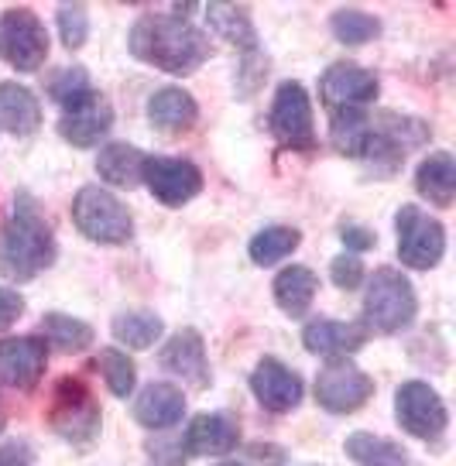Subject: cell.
Returning <instances> with one entry per match:
<instances>
[{"label": "cell", "mask_w": 456, "mask_h": 466, "mask_svg": "<svg viewBox=\"0 0 456 466\" xmlns=\"http://www.w3.org/2000/svg\"><path fill=\"white\" fill-rule=\"evenodd\" d=\"M186 15H189V7L141 15L134 21L131 38H127L131 56L168 76L196 73L209 58V38Z\"/></svg>", "instance_id": "cell-1"}, {"label": "cell", "mask_w": 456, "mask_h": 466, "mask_svg": "<svg viewBox=\"0 0 456 466\" xmlns=\"http://www.w3.org/2000/svg\"><path fill=\"white\" fill-rule=\"evenodd\" d=\"M56 233L35 196L17 192L11 213L0 227V275L7 281H35L56 264Z\"/></svg>", "instance_id": "cell-2"}, {"label": "cell", "mask_w": 456, "mask_h": 466, "mask_svg": "<svg viewBox=\"0 0 456 466\" xmlns=\"http://www.w3.org/2000/svg\"><path fill=\"white\" fill-rule=\"evenodd\" d=\"M415 312H419V299H415L412 281L395 268H378L364 295V322L374 333L395 336L412 326Z\"/></svg>", "instance_id": "cell-3"}, {"label": "cell", "mask_w": 456, "mask_h": 466, "mask_svg": "<svg viewBox=\"0 0 456 466\" xmlns=\"http://www.w3.org/2000/svg\"><path fill=\"white\" fill-rule=\"evenodd\" d=\"M73 223L86 240L106 244V248L127 244L134 237L131 209L120 203L114 192H106L104 186H83V189L76 192Z\"/></svg>", "instance_id": "cell-4"}, {"label": "cell", "mask_w": 456, "mask_h": 466, "mask_svg": "<svg viewBox=\"0 0 456 466\" xmlns=\"http://www.w3.org/2000/svg\"><path fill=\"white\" fill-rule=\"evenodd\" d=\"M52 429L59 432L66 442L73 446H89L93 439L100 436V425H104V415H100V405L96 398L89 394V388L76 378H62L56 384V394H52Z\"/></svg>", "instance_id": "cell-5"}, {"label": "cell", "mask_w": 456, "mask_h": 466, "mask_svg": "<svg viewBox=\"0 0 456 466\" xmlns=\"http://www.w3.org/2000/svg\"><path fill=\"white\" fill-rule=\"evenodd\" d=\"M398 261L412 271H429L446 254V230L436 217H429L419 206H401L395 217Z\"/></svg>", "instance_id": "cell-6"}, {"label": "cell", "mask_w": 456, "mask_h": 466, "mask_svg": "<svg viewBox=\"0 0 456 466\" xmlns=\"http://www.w3.org/2000/svg\"><path fill=\"white\" fill-rule=\"evenodd\" d=\"M48 56V31L28 7H11L0 15V58L17 73L42 69Z\"/></svg>", "instance_id": "cell-7"}, {"label": "cell", "mask_w": 456, "mask_h": 466, "mask_svg": "<svg viewBox=\"0 0 456 466\" xmlns=\"http://www.w3.org/2000/svg\"><path fill=\"white\" fill-rule=\"evenodd\" d=\"M395 419L415 439H440L450 425V411L440 391L426 380H405L395 391Z\"/></svg>", "instance_id": "cell-8"}, {"label": "cell", "mask_w": 456, "mask_h": 466, "mask_svg": "<svg viewBox=\"0 0 456 466\" xmlns=\"http://www.w3.org/2000/svg\"><path fill=\"white\" fill-rule=\"evenodd\" d=\"M374 398V380L350 360H333L316 374V401L329 415H350Z\"/></svg>", "instance_id": "cell-9"}, {"label": "cell", "mask_w": 456, "mask_h": 466, "mask_svg": "<svg viewBox=\"0 0 456 466\" xmlns=\"http://www.w3.org/2000/svg\"><path fill=\"white\" fill-rule=\"evenodd\" d=\"M268 127L289 147H312L316 141V124H312V100L302 83H281L275 100H271V114H268Z\"/></svg>", "instance_id": "cell-10"}, {"label": "cell", "mask_w": 456, "mask_h": 466, "mask_svg": "<svg viewBox=\"0 0 456 466\" xmlns=\"http://www.w3.org/2000/svg\"><path fill=\"white\" fill-rule=\"evenodd\" d=\"M141 182L162 206H186L203 192V172L189 158H145Z\"/></svg>", "instance_id": "cell-11"}, {"label": "cell", "mask_w": 456, "mask_h": 466, "mask_svg": "<svg viewBox=\"0 0 456 466\" xmlns=\"http://www.w3.org/2000/svg\"><path fill=\"white\" fill-rule=\"evenodd\" d=\"M378 76L357 62H333L319 79V96L326 110H360L378 100Z\"/></svg>", "instance_id": "cell-12"}, {"label": "cell", "mask_w": 456, "mask_h": 466, "mask_svg": "<svg viewBox=\"0 0 456 466\" xmlns=\"http://www.w3.org/2000/svg\"><path fill=\"white\" fill-rule=\"evenodd\" d=\"M48 367V347L42 336H7L0 339V384L31 391Z\"/></svg>", "instance_id": "cell-13"}, {"label": "cell", "mask_w": 456, "mask_h": 466, "mask_svg": "<svg viewBox=\"0 0 456 466\" xmlns=\"http://www.w3.org/2000/svg\"><path fill=\"white\" fill-rule=\"evenodd\" d=\"M250 394L258 398V405L265 408V411L285 415V411H292L302 401L306 384L299 378V370L285 367L275 357H265L261 364L250 370Z\"/></svg>", "instance_id": "cell-14"}, {"label": "cell", "mask_w": 456, "mask_h": 466, "mask_svg": "<svg viewBox=\"0 0 456 466\" xmlns=\"http://www.w3.org/2000/svg\"><path fill=\"white\" fill-rule=\"evenodd\" d=\"M158 364H162L168 374H176L182 384H192V388H199V391L209 388V380H213L203 336L196 333V329H178V333L162 347Z\"/></svg>", "instance_id": "cell-15"}, {"label": "cell", "mask_w": 456, "mask_h": 466, "mask_svg": "<svg viewBox=\"0 0 456 466\" xmlns=\"http://www.w3.org/2000/svg\"><path fill=\"white\" fill-rule=\"evenodd\" d=\"M237 442H240V425L220 411L196 415L182 436L186 456H227L230 450H237Z\"/></svg>", "instance_id": "cell-16"}, {"label": "cell", "mask_w": 456, "mask_h": 466, "mask_svg": "<svg viewBox=\"0 0 456 466\" xmlns=\"http://www.w3.org/2000/svg\"><path fill=\"white\" fill-rule=\"evenodd\" d=\"M368 343V329H360L357 322H339V319H312L302 329V347L326 357V360H339L350 357Z\"/></svg>", "instance_id": "cell-17"}, {"label": "cell", "mask_w": 456, "mask_h": 466, "mask_svg": "<svg viewBox=\"0 0 456 466\" xmlns=\"http://www.w3.org/2000/svg\"><path fill=\"white\" fill-rule=\"evenodd\" d=\"M182 415H186V394L176 384L155 380L134 398V422L151 429V432L172 429V425L182 422Z\"/></svg>", "instance_id": "cell-18"}, {"label": "cell", "mask_w": 456, "mask_h": 466, "mask_svg": "<svg viewBox=\"0 0 456 466\" xmlns=\"http://www.w3.org/2000/svg\"><path fill=\"white\" fill-rule=\"evenodd\" d=\"M110 124H114V110L96 93L89 103L76 106V110H66L59 116V137L73 147H93L110 134Z\"/></svg>", "instance_id": "cell-19"}, {"label": "cell", "mask_w": 456, "mask_h": 466, "mask_svg": "<svg viewBox=\"0 0 456 466\" xmlns=\"http://www.w3.org/2000/svg\"><path fill=\"white\" fill-rule=\"evenodd\" d=\"M147 120L162 134H186L199 120V103L182 86H165L147 100Z\"/></svg>", "instance_id": "cell-20"}, {"label": "cell", "mask_w": 456, "mask_h": 466, "mask_svg": "<svg viewBox=\"0 0 456 466\" xmlns=\"http://www.w3.org/2000/svg\"><path fill=\"white\" fill-rule=\"evenodd\" d=\"M42 127V103L21 83H0V131L31 137Z\"/></svg>", "instance_id": "cell-21"}, {"label": "cell", "mask_w": 456, "mask_h": 466, "mask_svg": "<svg viewBox=\"0 0 456 466\" xmlns=\"http://www.w3.org/2000/svg\"><path fill=\"white\" fill-rule=\"evenodd\" d=\"M415 189L426 196L432 206L450 209L456 199V158L450 151H432L419 172H415Z\"/></svg>", "instance_id": "cell-22"}, {"label": "cell", "mask_w": 456, "mask_h": 466, "mask_svg": "<svg viewBox=\"0 0 456 466\" xmlns=\"http://www.w3.org/2000/svg\"><path fill=\"white\" fill-rule=\"evenodd\" d=\"M316 291H319V278L312 275V268H306V264L281 268L279 278H275V302H279L281 312L292 316V319L309 312Z\"/></svg>", "instance_id": "cell-23"}, {"label": "cell", "mask_w": 456, "mask_h": 466, "mask_svg": "<svg viewBox=\"0 0 456 466\" xmlns=\"http://www.w3.org/2000/svg\"><path fill=\"white\" fill-rule=\"evenodd\" d=\"M370 137H374V124L364 110H329V141L339 155L364 161Z\"/></svg>", "instance_id": "cell-24"}, {"label": "cell", "mask_w": 456, "mask_h": 466, "mask_svg": "<svg viewBox=\"0 0 456 466\" xmlns=\"http://www.w3.org/2000/svg\"><path fill=\"white\" fill-rule=\"evenodd\" d=\"M343 452L357 466H412V456L398 442L374 436V432H350L347 442H343Z\"/></svg>", "instance_id": "cell-25"}, {"label": "cell", "mask_w": 456, "mask_h": 466, "mask_svg": "<svg viewBox=\"0 0 456 466\" xmlns=\"http://www.w3.org/2000/svg\"><path fill=\"white\" fill-rule=\"evenodd\" d=\"M145 151L134 145H106L96 158V175L110 182V186H137L141 182V172H145Z\"/></svg>", "instance_id": "cell-26"}, {"label": "cell", "mask_w": 456, "mask_h": 466, "mask_svg": "<svg viewBox=\"0 0 456 466\" xmlns=\"http://www.w3.org/2000/svg\"><path fill=\"white\" fill-rule=\"evenodd\" d=\"M209 28L220 35L223 42H230L240 52H258V31L250 25V15L237 4H209L207 7Z\"/></svg>", "instance_id": "cell-27"}, {"label": "cell", "mask_w": 456, "mask_h": 466, "mask_svg": "<svg viewBox=\"0 0 456 466\" xmlns=\"http://www.w3.org/2000/svg\"><path fill=\"white\" fill-rule=\"evenodd\" d=\"M42 339H48L56 350L62 353H79V350H89L93 347V326L83 319H76V316H66V312H48L42 316Z\"/></svg>", "instance_id": "cell-28"}, {"label": "cell", "mask_w": 456, "mask_h": 466, "mask_svg": "<svg viewBox=\"0 0 456 466\" xmlns=\"http://www.w3.org/2000/svg\"><path fill=\"white\" fill-rule=\"evenodd\" d=\"M299 244H302V233L295 227H265L261 233L250 237L248 254L258 268H271V264L292 258Z\"/></svg>", "instance_id": "cell-29"}, {"label": "cell", "mask_w": 456, "mask_h": 466, "mask_svg": "<svg viewBox=\"0 0 456 466\" xmlns=\"http://www.w3.org/2000/svg\"><path fill=\"white\" fill-rule=\"evenodd\" d=\"M162 316L155 312H145V309H134V312H120L110 322V333L120 347L127 350H147L158 336H162Z\"/></svg>", "instance_id": "cell-30"}, {"label": "cell", "mask_w": 456, "mask_h": 466, "mask_svg": "<svg viewBox=\"0 0 456 466\" xmlns=\"http://www.w3.org/2000/svg\"><path fill=\"white\" fill-rule=\"evenodd\" d=\"M329 31L339 45H368L381 35V21L357 7H339L329 15Z\"/></svg>", "instance_id": "cell-31"}, {"label": "cell", "mask_w": 456, "mask_h": 466, "mask_svg": "<svg viewBox=\"0 0 456 466\" xmlns=\"http://www.w3.org/2000/svg\"><path fill=\"white\" fill-rule=\"evenodd\" d=\"M48 96L59 103L62 110H76V106H83L96 96V89L89 83V73L83 66H66L59 73L52 76V83H48Z\"/></svg>", "instance_id": "cell-32"}, {"label": "cell", "mask_w": 456, "mask_h": 466, "mask_svg": "<svg viewBox=\"0 0 456 466\" xmlns=\"http://www.w3.org/2000/svg\"><path fill=\"white\" fill-rule=\"evenodd\" d=\"M96 364H100V370H104V380L114 398H127V394L134 391V384H137V367H134V360L124 353V350L104 347Z\"/></svg>", "instance_id": "cell-33"}, {"label": "cell", "mask_w": 456, "mask_h": 466, "mask_svg": "<svg viewBox=\"0 0 456 466\" xmlns=\"http://www.w3.org/2000/svg\"><path fill=\"white\" fill-rule=\"evenodd\" d=\"M56 25H59V38L62 45L76 52V48H83L89 38V15L83 4H62L59 11H56Z\"/></svg>", "instance_id": "cell-34"}, {"label": "cell", "mask_w": 456, "mask_h": 466, "mask_svg": "<svg viewBox=\"0 0 456 466\" xmlns=\"http://www.w3.org/2000/svg\"><path fill=\"white\" fill-rule=\"evenodd\" d=\"M364 261H360V254H350V250H343L337 254L333 261H329V278H333V285L343 291H353L360 281H364Z\"/></svg>", "instance_id": "cell-35"}, {"label": "cell", "mask_w": 456, "mask_h": 466, "mask_svg": "<svg viewBox=\"0 0 456 466\" xmlns=\"http://www.w3.org/2000/svg\"><path fill=\"white\" fill-rule=\"evenodd\" d=\"M147 452H151L155 466H182L186 463V446H182V439H158Z\"/></svg>", "instance_id": "cell-36"}, {"label": "cell", "mask_w": 456, "mask_h": 466, "mask_svg": "<svg viewBox=\"0 0 456 466\" xmlns=\"http://www.w3.org/2000/svg\"><path fill=\"white\" fill-rule=\"evenodd\" d=\"M339 240H343V248H350V254L370 250L374 244H378L374 230H368V227H357V223H343V227H339Z\"/></svg>", "instance_id": "cell-37"}, {"label": "cell", "mask_w": 456, "mask_h": 466, "mask_svg": "<svg viewBox=\"0 0 456 466\" xmlns=\"http://www.w3.org/2000/svg\"><path fill=\"white\" fill-rule=\"evenodd\" d=\"M21 316H25V299L15 289L0 285V329H11Z\"/></svg>", "instance_id": "cell-38"}, {"label": "cell", "mask_w": 456, "mask_h": 466, "mask_svg": "<svg viewBox=\"0 0 456 466\" xmlns=\"http://www.w3.org/2000/svg\"><path fill=\"white\" fill-rule=\"evenodd\" d=\"M35 452L25 439H15V442H4L0 446V466H31Z\"/></svg>", "instance_id": "cell-39"}, {"label": "cell", "mask_w": 456, "mask_h": 466, "mask_svg": "<svg viewBox=\"0 0 456 466\" xmlns=\"http://www.w3.org/2000/svg\"><path fill=\"white\" fill-rule=\"evenodd\" d=\"M4 425H7V415H4V405H0V432H4Z\"/></svg>", "instance_id": "cell-40"}, {"label": "cell", "mask_w": 456, "mask_h": 466, "mask_svg": "<svg viewBox=\"0 0 456 466\" xmlns=\"http://www.w3.org/2000/svg\"><path fill=\"white\" fill-rule=\"evenodd\" d=\"M220 466H240V463H220Z\"/></svg>", "instance_id": "cell-41"}]
</instances>
